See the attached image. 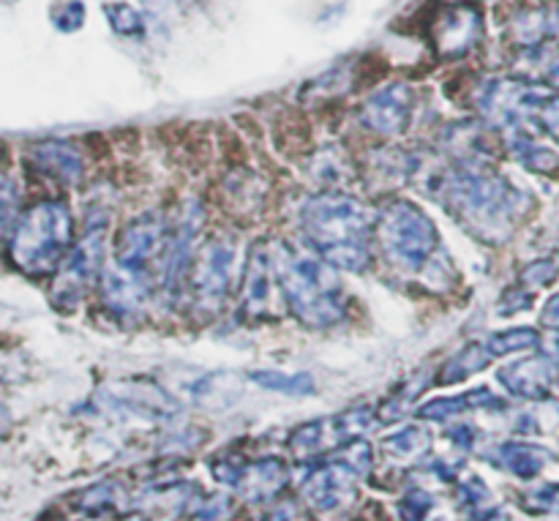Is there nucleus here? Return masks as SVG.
I'll return each mask as SVG.
<instances>
[{"instance_id": "f257e3e1", "label": "nucleus", "mask_w": 559, "mask_h": 521, "mask_svg": "<svg viewBox=\"0 0 559 521\" xmlns=\"http://www.w3.org/2000/svg\"><path fill=\"white\" fill-rule=\"evenodd\" d=\"M71 246V213L60 200L33 202L20 213L5 249L9 260L27 276L58 271Z\"/></svg>"}, {"instance_id": "f03ea898", "label": "nucleus", "mask_w": 559, "mask_h": 521, "mask_svg": "<svg viewBox=\"0 0 559 521\" xmlns=\"http://www.w3.org/2000/svg\"><path fill=\"white\" fill-rule=\"evenodd\" d=\"M304 224L325 260L349 271H360L369 260V213L353 197H317L306 208Z\"/></svg>"}, {"instance_id": "7ed1b4c3", "label": "nucleus", "mask_w": 559, "mask_h": 521, "mask_svg": "<svg viewBox=\"0 0 559 521\" xmlns=\"http://www.w3.org/2000/svg\"><path fill=\"white\" fill-rule=\"evenodd\" d=\"M276 282L289 309L306 325H331L344 315V298L338 279L328 265L311 257L287 254L276 260Z\"/></svg>"}, {"instance_id": "20e7f679", "label": "nucleus", "mask_w": 559, "mask_h": 521, "mask_svg": "<svg viewBox=\"0 0 559 521\" xmlns=\"http://www.w3.org/2000/svg\"><path fill=\"white\" fill-rule=\"evenodd\" d=\"M453 205L469 222H478L480 233L495 238L511 233V224L522 213V194L497 175H459L451 183Z\"/></svg>"}, {"instance_id": "39448f33", "label": "nucleus", "mask_w": 559, "mask_h": 521, "mask_svg": "<svg viewBox=\"0 0 559 521\" xmlns=\"http://www.w3.org/2000/svg\"><path fill=\"white\" fill-rule=\"evenodd\" d=\"M377 224H380L385 254H391L396 265L420 268L435 251V224L409 202H393Z\"/></svg>"}, {"instance_id": "423d86ee", "label": "nucleus", "mask_w": 559, "mask_h": 521, "mask_svg": "<svg viewBox=\"0 0 559 521\" xmlns=\"http://www.w3.org/2000/svg\"><path fill=\"white\" fill-rule=\"evenodd\" d=\"M104 260V227L87 229L85 240L74 246L69 257L58 265V287H55V304H76L85 293L87 284L96 279Z\"/></svg>"}, {"instance_id": "0eeeda50", "label": "nucleus", "mask_w": 559, "mask_h": 521, "mask_svg": "<svg viewBox=\"0 0 559 521\" xmlns=\"http://www.w3.org/2000/svg\"><path fill=\"white\" fill-rule=\"evenodd\" d=\"M355 478L358 475L342 459L331 457L325 464L306 470L300 492L311 508H317L320 513H333L355 497Z\"/></svg>"}, {"instance_id": "6e6552de", "label": "nucleus", "mask_w": 559, "mask_h": 521, "mask_svg": "<svg viewBox=\"0 0 559 521\" xmlns=\"http://www.w3.org/2000/svg\"><path fill=\"white\" fill-rule=\"evenodd\" d=\"M431 36H435V47L445 58H462L469 49L478 47L480 36H484V16L473 3L445 5L435 20Z\"/></svg>"}, {"instance_id": "1a4fd4ad", "label": "nucleus", "mask_w": 559, "mask_h": 521, "mask_svg": "<svg viewBox=\"0 0 559 521\" xmlns=\"http://www.w3.org/2000/svg\"><path fill=\"white\" fill-rule=\"evenodd\" d=\"M233 249L227 244H207L194 268V293L200 306L218 304L229 293V271H233Z\"/></svg>"}, {"instance_id": "9d476101", "label": "nucleus", "mask_w": 559, "mask_h": 521, "mask_svg": "<svg viewBox=\"0 0 559 521\" xmlns=\"http://www.w3.org/2000/svg\"><path fill=\"white\" fill-rule=\"evenodd\" d=\"M500 380L513 396L546 399L557 382V360L551 355H533L500 371Z\"/></svg>"}, {"instance_id": "9b49d317", "label": "nucleus", "mask_w": 559, "mask_h": 521, "mask_svg": "<svg viewBox=\"0 0 559 521\" xmlns=\"http://www.w3.org/2000/svg\"><path fill=\"white\" fill-rule=\"evenodd\" d=\"M413 113V93L407 85H391L374 93L364 107V120L377 134H402Z\"/></svg>"}, {"instance_id": "f8f14e48", "label": "nucleus", "mask_w": 559, "mask_h": 521, "mask_svg": "<svg viewBox=\"0 0 559 521\" xmlns=\"http://www.w3.org/2000/svg\"><path fill=\"white\" fill-rule=\"evenodd\" d=\"M229 486H235L246 500L265 502L287 486V470H284V464L278 459H262L257 464L240 462Z\"/></svg>"}, {"instance_id": "ddd939ff", "label": "nucleus", "mask_w": 559, "mask_h": 521, "mask_svg": "<svg viewBox=\"0 0 559 521\" xmlns=\"http://www.w3.org/2000/svg\"><path fill=\"white\" fill-rule=\"evenodd\" d=\"M27 162L36 173L58 180V183H74L82 173V158L76 156L69 142H41L27 153Z\"/></svg>"}, {"instance_id": "4468645a", "label": "nucleus", "mask_w": 559, "mask_h": 521, "mask_svg": "<svg viewBox=\"0 0 559 521\" xmlns=\"http://www.w3.org/2000/svg\"><path fill=\"white\" fill-rule=\"evenodd\" d=\"M500 459L508 473H513L516 478L533 481L551 462V453L546 448L533 446V442H506L500 448Z\"/></svg>"}, {"instance_id": "2eb2a0df", "label": "nucleus", "mask_w": 559, "mask_h": 521, "mask_svg": "<svg viewBox=\"0 0 559 521\" xmlns=\"http://www.w3.org/2000/svg\"><path fill=\"white\" fill-rule=\"evenodd\" d=\"M16 218H20V183L14 175L0 173V249L9 240Z\"/></svg>"}, {"instance_id": "dca6fc26", "label": "nucleus", "mask_w": 559, "mask_h": 521, "mask_svg": "<svg viewBox=\"0 0 559 521\" xmlns=\"http://www.w3.org/2000/svg\"><path fill=\"white\" fill-rule=\"evenodd\" d=\"M491 360V353L489 350H486V344H473V347H467V350H462V353L456 355V358L451 360V364L445 366V375L440 377V382H459V380H464V377H469L473 375V371H480L484 369L486 364H489Z\"/></svg>"}, {"instance_id": "f3484780", "label": "nucleus", "mask_w": 559, "mask_h": 521, "mask_svg": "<svg viewBox=\"0 0 559 521\" xmlns=\"http://www.w3.org/2000/svg\"><path fill=\"white\" fill-rule=\"evenodd\" d=\"M538 344V331H533V328H511V331L495 333V336L489 339V344H486V350H489L491 358H495V355L519 353V350H535Z\"/></svg>"}, {"instance_id": "a211bd4d", "label": "nucleus", "mask_w": 559, "mask_h": 521, "mask_svg": "<svg viewBox=\"0 0 559 521\" xmlns=\"http://www.w3.org/2000/svg\"><path fill=\"white\" fill-rule=\"evenodd\" d=\"M251 380H254L257 386L267 388V391L293 393V396L314 391V380H311L309 375H278V371H260V375H251Z\"/></svg>"}, {"instance_id": "6ab92c4d", "label": "nucleus", "mask_w": 559, "mask_h": 521, "mask_svg": "<svg viewBox=\"0 0 559 521\" xmlns=\"http://www.w3.org/2000/svg\"><path fill=\"white\" fill-rule=\"evenodd\" d=\"M429 446L431 440L424 429H404L402 435L391 437V440L385 442V451H391L393 457L399 459H409V457H420Z\"/></svg>"}, {"instance_id": "aec40b11", "label": "nucleus", "mask_w": 559, "mask_h": 521, "mask_svg": "<svg viewBox=\"0 0 559 521\" xmlns=\"http://www.w3.org/2000/svg\"><path fill=\"white\" fill-rule=\"evenodd\" d=\"M431 508H435V497L426 495V492L420 489H413L402 502H399V511H402L404 521H424Z\"/></svg>"}, {"instance_id": "412c9836", "label": "nucleus", "mask_w": 559, "mask_h": 521, "mask_svg": "<svg viewBox=\"0 0 559 521\" xmlns=\"http://www.w3.org/2000/svg\"><path fill=\"white\" fill-rule=\"evenodd\" d=\"M107 16L112 22V27L118 33H126V36H134V33L142 31V20L131 5L118 3V5H107Z\"/></svg>"}, {"instance_id": "4be33fe9", "label": "nucleus", "mask_w": 559, "mask_h": 521, "mask_svg": "<svg viewBox=\"0 0 559 521\" xmlns=\"http://www.w3.org/2000/svg\"><path fill=\"white\" fill-rule=\"evenodd\" d=\"M527 511L533 513H555L559 517V484H546L527 495Z\"/></svg>"}, {"instance_id": "5701e85b", "label": "nucleus", "mask_w": 559, "mask_h": 521, "mask_svg": "<svg viewBox=\"0 0 559 521\" xmlns=\"http://www.w3.org/2000/svg\"><path fill=\"white\" fill-rule=\"evenodd\" d=\"M535 118H538V123L544 126L546 134L555 137L559 142V96L549 93V96L538 104V109H535Z\"/></svg>"}, {"instance_id": "b1692460", "label": "nucleus", "mask_w": 559, "mask_h": 521, "mask_svg": "<svg viewBox=\"0 0 559 521\" xmlns=\"http://www.w3.org/2000/svg\"><path fill=\"white\" fill-rule=\"evenodd\" d=\"M82 20H85V5H82L80 0H63L58 27H63V31H76V27L82 25Z\"/></svg>"}, {"instance_id": "393cba45", "label": "nucleus", "mask_w": 559, "mask_h": 521, "mask_svg": "<svg viewBox=\"0 0 559 521\" xmlns=\"http://www.w3.org/2000/svg\"><path fill=\"white\" fill-rule=\"evenodd\" d=\"M555 276H557V268L546 260L535 262V265H530L527 271H524V279H527L530 284H549Z\"/></svg>"}, {"instance_id": "a878e982", "label": "nucleus", "mask_w": 559, "mask_h": 521, "mask_svg": "<svg viewBox=\"0 0 559 521\" xmlns=\"http://www.w3.org/2000/svg\"><path fill=\"white\" fill-rule=\"evenodd\" d=\"M540 320H544V325L559 328V293L551 295L549 304H546V309H544V317H540Z\"/></svg>"}, {"instance_id": "bb28decb", "label": "nucleus", "mask_w": 559, "mask_h": 521, "mask_svg": "<svg viewBox=\"0 0 559 521\" xmlns=\"http://www.w3.org/2000/svg\"><path fill=\"white\" fill-rule=\"evenodd\" d=\"M549 80L555 82V85H559V58L551 60V66H549Z\"/></svg>"}]
</instances>
